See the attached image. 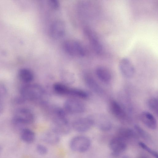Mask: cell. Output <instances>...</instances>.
Returning a JSON list of instances; mask_svg holds the SVG:
<instances>
[{
	"label": "cell",
	"mask_w": 158,
	"mask_h": 158,
	"mask_svg": "<svg viewBox=\"0 0 158 158\" xmlns=\"http://www.w3.org/2000/svg\"><path fill=\"white\" fill-rule=\"evenodd\" d=\"M53 122L54 127L52 128L60 135H65L70 132V128L68 120L64 111L59 108L54 111Z\"/></svg>",
	"instance_id": "obj_1"
},
{
	"label": "cell",
	"mask_w": 158,
	"mask_h": 158,
	"mask_svg": "<svg viewBox=\"0 0 158 158\" xmlns=\"http://www.w3.org/2000/svg\"><path fill=\"white\" fill-rule=\"evenodd\" d=\"M20 96L26 101H34L41 98L44 94V90L40 85L28 84L20 89Z\"/></svg>",
	"instance_id": "obj_2"
},
{
	"label": "cell",
	"mask_w": 158,
	"mask_h": 158,
	"mask_svg": "<svg viewBox=\"0 0 158 158\" xmlns=\"http://www.w3.org/2000/svg\"><path fill=\"white\" fill-rule=\"evenodd\" d=\"M35 117L32 112L29 109L22 108L15 112L13 119L14 124L18 125H28L32 123Z\"/></svg>",
	"instance_id": "obj_3"
},
{
	"label": "cell",
	"mask_w": 158,
	"mask_h": 158,
	"mask_svg": "<svg viewBox=\"0 0 158 158\" xmlns=\"http://www.w3.org/2000/svg\"><path fill=\"white\" fill-rule=\"evenodd\" d=\"M91 141L87 136L79 135L73 137L69 142V146L73 151L79 153H84L90 148Z\"/></svg>",
	"instance_id": "obj_4"
},
{
	"label": "cell",
	"mask_w": 158,
	"mask_h": 158,
	"mask_svg": "<svg viewBox=\"0 0 158 158\" xmlns=\"http://www.w3.org/2000/svg\"><path fill=\"white\" fill-rule=\"evenodd\" d=\"M63 48L66 52L72 56L82 57L85 54L83 46L76 40H69L65 41L63 44Z\"/></svg>",
	"instance_id": "obj_5"
},
{
	"label": "cell",
	"mask_w": 158,
	"mask_h": 158,
	"mask_svg": "<svg viewBox=\"0 0 158 158\" xmlns=\"http://www.w3.org/2000/svg\"><path fill=\"white\" fill-rule=\"evenodd\" d=\"M109 109L111 114L119 121L124 123L129 122L128 113L117 101L111 100L109 103Z\"/></svg>",
	"instance_id": "obj_6"
},
{
	"label": "cell",
	"mask_w": 158,
	"mask_h": 158,
	"mask_svg": "<svg viewBox=\"0 0 158 158\" xmlns=\"http://www.w3.org/2000/svg\"><path fill=\"white\" fill-rule=\"evenodd\" d=\"M64 108L66 111L73 114H81L85 110V106L83 102L73 98L68 99L65 101Z\"/></svg>",
	"instance_id": "obj_7"
},
{
	"label": "cell",
	"mask_w": 158,
	"mask_h": 158,
	"mask_svg": "<svg viewBox=\"0 0 158 158\" xmlns=\"http://www.w3.org/2000/svg\"><path fill=\"white\" fill-rule=\"evenodd\" d=\"M94 125L92 117H83L77 118L72 123V126L76 131L84 133L89 131Z\"/></svg>",
	"instance_id": "obj_8"
},
{
	"label": "cell",
	"mask_w": 158,
	"mask_h": 158,
	"mask_svg": "<svg viewBox=\"0 0 158 158\" xmlns=\"http://www.w3.org/2000/svg\"><path fill=\"white\" fill-rule=\"evenodd\" d=\"M65 26L64 22L60 20L53 21L51 24L49 29L50 37L54 39H58L64 35Z\"/></svg>",
	"instance_id": "obj_9"
},
{
	"label": "cell",
	"mask_w": 158,
	"mask_h": 158,
	"mask_svg": "<svg viewBox=\"0 0 158 158\" xmlns=\"http://www.w3.org/2000/svg\"><path fill=\"white\" fill-rule=\"evenodd\" d=\"M118 67L121 74L125 77H132L135 73V69L130 60L127 58H122L120 60Z\"/></svg>",
	"instance_id": "obj_10"
},
{
	"label": "cell",
	"mask_w": 158,
	"mask_h": 158,
	"mask_svg": "<svg viewBox=\"0 0 158 158\" xmlns=\"http://www.w3.org/2000/svg\"><path fill=\"white\" fill-rule=\"evenodd\" d=\"M127 143L122 139L116 136L110 140L109 147L112 153L122 154L127 148Z\"/></svg>",
	"instance_id": "obj_11"
},
{
	"label": "cell",
	"mask_w": 158,
	"mask_h": 158,
	"mask_svg": "<svg viewBox=\"0 0 158 158\" xmlns=\"http://www.w3.org/2000/svg\"><path fill=\"white\" fill-rule=\"evenodd\" d=\"M84 32L94 52L97 54H100L102 50V46L97 35L88 28L85 29Z\"/></svg>",
	"instance_id": "obj_12"
},
{
	"label": "cell",
	"mask_w": 158,
	"mask_h": 158,
	"mask_svg": "<svg viewBox=\"0 0 158 158\" xmlns=\"http://www.w3.org/2000/svg\"><path fill=\"white\" fill-rule=\"evenodd\" d=\"M92 118L94 121V125L96 123L98 127L101 130L106 131L111 129L112 123L106 116L100 114Z\"/></svg>",
	"instance_id": "obj_13"
},
{
	"label": "cell",
	"mask_w": 158,
	"mask_h": 158,
	"mask_svg": "<svg viewBox=\"0 0 158 158\" xmlns=\"http://www.w3.org/2000/svg\"><path fill=\"white\" fill-rule=\"evenodd\" d=\"M139 117L142 122L147 127L152 130L156 128L157 120L151 113L147 111H143L140 114Z\"/></svg>",
	"instance_id": "obj_14"
},
{
	"label": "cell",
	"mask_w": 158,
	"mask_h": 158,
	"mask_svg": "<svg viewBox=\"0 0 158 158\" xmlns=\"http://www.w3.org/2000/svg\"><path fill=\"white\" fill-rule=\"evenodd\" d=\"M84 78L86 85L92 91L98 94H102V88L92 76L87 74L85 75Z\"/></svg>",
	"instance_id": "obj_15"
},
{
	"label": "cell",
	"mask_w": 158,
	"mask_h": 158,
	"mask_svg": "<svg viewBox=\"0 0 158 158\" xmlns=\"http://www.w3.org/2000/svg\"><path fill=\"white\" fill-rule=\"evenodd\" d=\"M60 135L53 129L45 132L42 135L43 141L47 143L51 144H56L60 142Z\"/></svg>",
	"instance_id": "obj_16"
},
{
	"label": "cell",
	"mask_w": 158,
	"mask_h": 158,
	"mask_svg": "<svg viewBox=\"0 0 158 158\" xmlns=\"http://www.w3.org/2000/svg\"><path fill=\"white\" fill-rule=\"evenodd\" d=\"M95 74L98 79L104 83H108L111 80V73L106 67L102 66L97 67L95 70Z\"/></svg>",
	"instance_id": "obj_17"
},
{
	"label": "cell",
	"mask_w": 158,
	"mask_h": 158,
	"mask_svg": "<svg viewBox=\"0 0 158 158\" xmlns=\"http://www.w3.org/2000/svg\"><path fill=\"white\" fill-rule=\"evenodd\" d=\"M116 136L122 139L127 143L128 141L136 139L137 134L132 129L128 127H121L118 131Z\"/></svg>",
	"instance_id": "obj_18"
},
{
	"label": "cell",
	"mask_w": 158,
	"mask_h": 158,
	"mask_svg": "<svg viewBox=\"0 0 158 158\" xmlns=\"http://www.w3.org/2000/svg\"><path fill=\"white\" fill-rule=\"evenodd\" d=\"M20 138L22 140L27 143H31L35 140V135L32 130L28 128H23L21 130Z\"/></svg>",
	"instance_id": "obj_19"
},
{
	"label": "cell",
	"mask_w": 158,
	"mask_h": 158,
	"mask_svg": "<svg viewBox=\"0 0 158 158\" xmlns=\"http://www.w3.org/2000/svg\"><path fill=\"white\" fill-rule=\"evenodd\" d=\"M19 79L25 83H29L32 81L34 76L33 72L29 69L22 68L20 69L18 73Z\"/></svg>",
	"instance_id": "obj_20"
},
{
	"label": "cell",
	"mask_w": 158,
	"mask_h": 158,
	"mask_svg": "<svg viewBox=\"0 0 158 158\" xmlns=\"http://www.w3.org/2000/svg\"><path fill=\"white\" fill-rule=\"evenodd\" d=\"M53 87L54 91L59 94L69 95L71 88L64 84L55 83L53 85Z\"/></svg>",
	"instance_id": "obj_21"
},
{
	"label": "cell",
	"mask_w": 158,
	"mask_h": 158,
	"mask_svg": "<svg viewBox=\"0 0 158 158\" xmlns=\"http://www.w3.org/2000/svg\"><path fill=\"white\" fill-rule=\"evenodd\" d=\"M134 129L136 134L144 140L148 142L151 141L152 138L150 134L140 126L135 125Z\"/></svg>",
	"instance_id": "obj_22"
},
{
	"label": "cell",
	"mask_w": 158,
	"mask_h": 158,
	"mask_svg": "<svg viewBox=\"0 0 158 158\" xmlns=\"http://www.w3.org/2000/svg\"><path fill=\"white\" fill-rule=\"evenodd\" d=\"M147 105L148 108L155 114H158V99L155 97L149 98L147 102Z\"/></svg>",
	"instance_id": "obj_23"
},
{
	"label": "cell",
	"mask_w": 158,
	"mask_h": 158,
	"mask_svg": "<svg viewBox=\"0 0 158 158\" xmlns=\"http://www.w3.org/2000/svg\"><path fill=\"white\" fill-rule=\"evenodd\" d=\"M63 81L66 84H71L75 81V77L72 73L68 71L63 72L61 74Z\"/></svg>",
	"instance_id": "obj_24"
},
{
	"label": "cell",
	"mask_w": 158,
	"mask_h": 158,
	"mask_svg": "<svg viewBox=\"0 0 158 158\" xmlns=\"http://www.w3.org/2000/svg\"><path fill=\"white\" fill-rule=\"evenodd\" d=\"M139 146L145 150L154 158H158V153L155 150L151 148L144 143L140 142L139 143Z\"/></svg>",
	"instance_id": "obj_25"
},
{
	"label": "cell",
	"mask_w": 158,
	"mask_h": 158,
	"mask_svg": "<svg viewBox=\"0 0 158 158\" xmlns=\"http://www.w3.org/2000/svg\"><path fill=\"white\" fill-rule=\"evenodd\" d=\"M36 150L39 154L42 155L46 154L48 151L46 147L41 144H38L37 145Z\"/></svg>",
	"instance_id": "obj_26"
},
{
	"label": "cell",
	"mask_w": 158,
	"mask_h": 158,
	"mask_svg": "<svg viewBox=\"0 0 158 158\" xmlns=\"http://www.w3.org/2000/svg\"><path fill=\"white\" fill-rule=\"evenodd\" d=\"M48 3L50 7L54 10H57L60 7V3L57 0H49Z\"/></svg>",
	"instance_id": "obj_27"
},
{
	"label": "cell",
	"mask_w": 158,
	"mask_h": 158,
	"mask_svg": "<svg viewBox=\"0 0 158 158\" xmlns=\"http://www.w3.org/2000/svg\"><path fill=\"white\" fill-rule=\"evenodd\" d=\"M7 93V90L6 87L2 84L0 83V94L2 97L5 96Z\"/></svg>",
	"instance_id": "obj_28"
},
{
	"label": "cell",
	"mask_w": 158,
	"mask_h": 158,
	"mask_svg": "<svg viewBox=\"0 0 158 158\" xmlns=\"http://www.w3.org/2000/svg\"><path fill=\"white\" fill-rule=\"evenodd\" d=\"M110 158H129L125 155H122V154H117L112 153Z\"/></svg>",
	"instance_id": "obj_29"
},
{
	"label": "cell",
	"mask_w": 158,
	"mask_h": 158,
	"mask_svg": "<svg viewBox=\"0 0 158 158\" xmlns=\"http://www.w3.org/2000/svg\"><path fill=\"white\" fill-rule=\"evenodd\" d=\"M138 158H149L148 156L144 155H141L138 157Z\"/></svg>",
	"instance_id": "obj_30"
},
{
	"label": "cell",
	"mask_w": 158,
	"mask_h": 158,
	"mask_svg": "<svg viewBox=\"0 0 158 158\" xmlns=\"http://www.w3.org/2000/svg\"><path fill=\"white\" fill-rule=\"evenodd\" d=\"M2 148L1 146L0 145V156L2 152Z\"/></svg>",
	"instance_id": "obj_31"
}]
</instances>
